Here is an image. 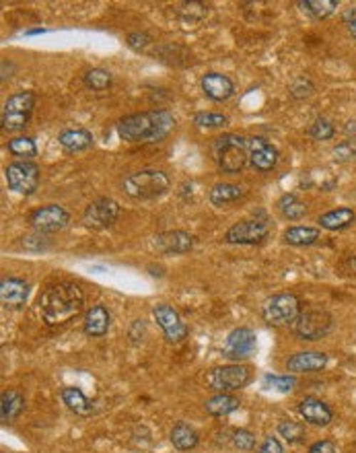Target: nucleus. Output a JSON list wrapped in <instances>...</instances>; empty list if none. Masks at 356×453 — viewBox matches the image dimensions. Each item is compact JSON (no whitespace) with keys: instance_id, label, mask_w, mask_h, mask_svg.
Here are the masks:
<instances>
[{"instance_id":"nucleus-1","label":"nucleus","mask_w":356,"mask_h":453,"mask_svg":"<svg viewBox=\"0 0 356 453\" xmlns=\"http://www.w3.org/2000/svg\"><path fill=\"white\" fill-rule=\"evenodd\" d=\"M176 128V118L167 109H151L124 116L118 122V136L130 145L161 143Z\"/></svg>"},{"instance_id":"nucleus-2","label":"nucleus","mask_w":356,"mask_h":453,"mask_svg":"<svg viewBox=\"0 0 356 453\" xmlns=\"http://www.w3.org/2000/svg\"><path fill=\"white\" fill-rule=\"evenodd\" d=\"M85 307V292L74 283H56L41 292L39 311L50 327L64 326L81 315Z\"/></svg>"},{"instance_id":"nucleus-3","label":"nucleus","mask_w":356,"mask_h":453,"mask_svg":"<svg viewBox=\"0 0 356 453\" xmlns=\"http://www.w3.org/2000/svg\"><path fill=\"white\" fill-rule=\"evenodd\" d=\"M171 188V180L165 171L159 169H143L130 173L122 181V190L132 200H155L163 196Z\"/></svg>"},{"instance_id":"nucleus-4","label":"nucleus","mask_w":356,"mask_h":453,"mask_svg":"<svg viewBox=\"0 0 356 453\" xmlns=\"http://www.w3.org/2000/svg\"><path fill=\"white\" fill-rule=\"evenodd\" d=\"M213 157L220 171L225 173H239L250 161V151H248V138L239 134H223L214 138Z\"/></svg>"},{"instance_id":"nucleus-5","label":"nucleus","mask_w":356,"mask_h":453,"mask_svg":"<svg viewBox=\"0 0 356 453\" xmlns=\"http://www.w3.org/2000/svg\"><path fill=\"white\" fill-rule=\"evenodd\" d=\"M250 381L251 369L248 365H239V362L220 365V367H214L206 373V385L218 394H229V392L243 390Z\"/></svg>"},{"instance_id":"nucleus-6","label":"nucleus","mask_w":356,"mask_h":453,"mask_svg":"<svg viewBox=\"0 0 356 453\" xmlns=\"http://www.w3.org/2000/svg\"><path fill=\"white\" fill-rule=\"evenodd\" d=\"M36 108V93L34 91H19L11 95L2 106V130L19 132L27 126L31 113Z\"/></svg>"},{"instance_id":"nucleus-7","label":"nucleus","mask_w":356,"mask_h":453,"mask_svg":"<svg viewBox=\"0 0 356 453\" xmlns=\"http://www.w3.org/2000/svg\"><path fill=\"white\" fill-rule=\"evenodd\" d=\"M301 313V301L295 292H278L270 297L262 307V320L268 326L280 327L295 324Z\"/></svg>"},{"instance_id":"nucleus-8","label":"nucleus","mask_w":356,"mask_h":453,"mask_svg":"<svg viewBox=\"0 0 356 453\" xmlns=\"http://www.w3.org/2000/svg\"><path fill=\"white\" fill-rule=\"evenodd\" d=\"M332 330V315L323 307H307L293 324V332L299 340L315 342Z\"/></svg>"},{"instance_id":"nucleus-9","label":"nucleus","mask_w":356,"mask_h":453,"mask_svg":"<svg viewBox=\"0 0 356 453\" xmlns=\"http://www.w3.org/2000/svg\"><path fill=\"white\" fill-rule=\"evenodd\" d=\"M4 178L9 190L31 196L39 185V167L34 161H15L4 169Z\"/></svg>"},{"instance_id":"nucleus-10","label":"nucleus","mask_w":356,"mask_h":453,"mask_svg":"<svg viewBox=\"0 0 356 453\" xmlns=\"http://www.w3.org/2000/svg\"><path fill=\"white\" fill-rule=\"evenodd\" d=\"M68 223H71V215L58 204L39 206L29 215V225L36 229V233H44V235L62 231Z\"/></svg>"},{"instance_id":"nucleus-11","label":"nucleus","mask_w":356,"mask_h":453,"mask_svg":"<svg viewBox=\"0 0 356 453\" xmlns=\"http://www.w3.org/2000/svg\"><path fill=\"white\" fill-rule=\"evenodd\" d=\"M270 235V227L266 220H241L235 223L233 227L227 229L225 241L231 245H258L262 241H266Z\"/></svg>"},{"instance_id":"nucleus-12","label":"nucleus","mask_w":356,"mask_h":453,"mask_svg":"<svg viewBox=\"0 0 356 453\" xmlns=\"http://www.w3.org/2000/svg\"><path fill=\"white\" fill-rule=\"evenodd\" d=\"M120 217V204L113 198H97L91 202L89 206L85 208L83 213V223L89 227V229H95V231H101V229H107L111 227L116 220Z\"/></svg>"},{"instance_id":"nucleus-13","label":"nucleus","mask_w":356,"mask_h":453,"mask_svg":"<svg viewBox=\"0 0 356 453\" xmlns=\"http://www.w3.org/2000/svg\"><path fill=\"white\" fill-rule=\"evenodd\" d=\"M153 317L157 320V324L163 330L167 342L179 345V342H183L188 338V326H185V322L181 320V315L171 305H167V303L157 305V307L153 309Z\"/></svg>"},{"instance_id":"nucleus-14","label":"nucleus","mask_w":356,"mask_h":453,"mask_svg":"<svg viewBox=\"0 0 356 453\" xmlns=\"http://www.w3.org/2000/svg\"><path fill=\"white\" fill-rule=\"evenodd\" d=\"M248 151H250V163L255 171L268 173L278 163V148L270 145L262 136H250L248 138Z\"/></svg>"},{"instance_id":"nucleus-15","label":"nucleus","mask_w":356,"mask_h":453,"mask_svg":"<svg viewBox=\"0 0 356 453\" xmlns=\"http://www.w3.org/2000/svg\"><path fill=\"white\" fill-rule=\"evenodd\" d=\"M253 350H255V332L251 327H235L227 336L225 357L229 361H243V359L251 357Z\"/></svg>"},{"instance_id":"nucleus-16","label":"nucleus","mask_w":356,"mask_h":453,"mask_svg":"<svg viewBox=\"0 0 356 453\" xmlns=\"http://www.w3.org/2000/svg\"><path fill=\"white\" fill-rule=\"evenodd\" d=\"M194 243H196V239L192 233H188V231H165V233H159V235L155 237V248H157V252L165 255H181V254H188V252H192L194 250Z\"/></svg>"},{"instance_id":"nucleus-17","label":"nucleus","mask_w":356,"mask_h":453,"mask_svg":"<svg viewBox=\"0 0 356 453\" xmlns=\"http://www.w3.org/2000/svg\"><path fill=\"white\" fill-rule=\"evenodd\" d=\"M29 297V283L17 278V276H6L0 283V301L4 309H21L27 303Z\"/></svg>"},{"instance_id":"nucleus-18","label":"nucleus","mask_w":356,"mask_h":453,"mask_svg":"<svg viewBox=\"0 0 356 453\" xmlns=\"http://www.w3.org/2000/svg\"><path fill=\"white\" fill-rule=\"evenodd\" d=\"M327 365V355L317 352V350H303L293 355L286 361V371L288 373H317L321 369H325Z\"/></svg>"},{"instance_id":"nucleus-19","label":"nucleus","mask_w":356,"mask_h":453,"mask_svg":"<svg viewBox=\"0 0 356 453\" xmlns=\"http://www.w3.org/2000/svg\"><path fill=\"white\" fill-rule=\"evenodd\" d=\"M202 91L208 99L213 101H227L235 93V85L227 74L220 73H206L200 81Z\"/></svg>"},{"instance_id":"nucleus-20","label":"nucleus","mask_w":356,"mask_h":453,"mask_svg":"<svg viewBox=\"0 0 356 453\" xmlns=\"http://www.w3.org/2000/svg\"><path fill=\"white\" fill-rule=\"evenodd\" d=\"M299 414L305 418V422L315 427H327L334 420L332 408L317 398H305L299 402Z\"/></svg>"},{"instance_id":"nucleus-21","label":"nucleus","mask_w":356,"mask_h":453,"mask_svg":"<svg viewBox=\"0 0 356 453\" xmlns=\"http://www.w3.org/2000/svg\"><path fill=\"white\" fill-rule=\"evenodd\" d=\"M109 324H111V315L107 311L106 305H93V307L85 313L83 320V330L91 338H101L109 332Z\"/></svg>"},{"instance_id":"nucleus-22","label":"nucleus","mask_w":356,"mask_h":453,"mask_svg":"<svg viewBox=\"0 0 356 453\" xmlns=\"http://www.w3.org/2000/svg\"><path fill=\"white\" fill-rule=\"evenodd\" d=\"M60 396H62V402L66 404V408L78 417H91V414L97 412V404L87 398L78 387H72V385L62 387Z\"/></svg>"},{"instance_id":"nucleus-23","label":"nucleus","mask_w":356,"mask_h":453,"mask_svg":"<svg viewBox=\"0 0 356 453\" xmlns=\"http://www.w3.org/2000/svg\"><path fill=\"white\" fill-rule=\"evenodd\" d=\"M58 143L68 153H81L93 146V134L87 128H64L58 134Z\"/></svg>"},{"instance_id":"nucleus-24","label":"nucleus","mask_w":356,"mask_h":453,"mask_svg":"<svg viewBox=\"0 0 356 453\" xmlns=\"http://www.w3.org/2000/svg\"><path fill=\"white\" fill-rule=\"evenodd\" d=\"M321 229L325 231H342V229H348L350 225L356 223V213L348 206H342V208H334L325 215H321L317 218Z\"/></svg>"},{"instance_id":"nucleus-25","label":"nucleus","mask_w":356,"mask_h":453,"mask_svg":"<svg viewBox=\"0 0 356 453\" xmlns=\"http://www.w3.org/2000/svg\"><path fill=\"white\" fill-rule=\"evenodd\" d=\"M23 410H25V398L21 396L19 390L2 392V398H0V418H2V422L15 420L17 417H21Z\"/></svg>"},{"instance_id":"nucleus-26","label":"nucleus","mask_w":356,"mask_h":453,"mask_svg":"<svg viewBox=\"0 0 356 453\" xmlns=\"http://www.w3.org/2000/svg\"><path fill=\"white\" fill-rule=\"evenodd\" d=\"M169 439H171V443H173V447L178 452H190V449H194L198 443H200V437H198L196 429L190 427L188 422H178L171 429Z\"/></svg>"},{"instance_id":"nucleus-27","label":"nucleus","mask_w":356,"mask_h":453,"mask_svg":"<svg viewBox=\"0 0 356 453\" xmlns=\"http://www.w3.org/2000/svg\"><path fill=\"white\" fill-rule=\"evenodd\" d=\"M243 196H245V190L237 183H216L208 192V200L214 206H227L233 202H239Z\"/></svg>"},{"instance_id":"nucleus-28","label":"nucleus","mask_w":356,"mask_h":453,"mask_svg":"<svg viewBox=\"0 0 356 453\" xmlns=\"http://www.w3.org/2000/svg\"><path fill=\"white\" fill-rule=\"evenodd\" d=\"M239 406H241V399L235 398L233 394H216L204 402V410L210 417H227L235 410H239Z\"/></svg>"},{"instance_id":"nucleus-29","label":"nucleus","mask_w":356,"mask_h":453,"mask_svg":"<svg viewBox=\"0 0 356 453\" xmlns=\"http://www.w3.org/2000/svg\"><path fill=\"white\" fill-rule=\"evenodd\" d=\"M320 241V229L315 227H288L285 231V243L293 248H307Z\"/></svg>"},{"instance_id":"nucleus-30","label":"nucleus","mask_w":356,"mask_h":453,"mask_svg":"<svg viewBox=\"0 0 356 453\" xmlns=\"http://www.w3.org/2000/svg\"><path fill=\"white\" fill-rule=\"evenodd\" d=\"M278 210L280 215L288 220H301L307 215V204L301 202L295 194H285L283 198L278 200Z\"/></svg>"},{"instance_id":"nucleus-31","label":"nucleus","mask_w":356,"mask_h":453,"mask_svg":"<svg viewBox=\"0 0 356 453\" xmlns=\"http://www.w3.org/2000/svg\"><path fill=\"white\" fill-rule=\"evenodd\" d=\"M178 15L183 25H200L208 15V6L204 2H183Z\"/></svg>"},{"instance_id":"nucleus-32","label":"nucleus","mask_w":356,"mask_h":453,"mask_svg":"<svg viewBox=\"0 0 356 453\" xmlns=\"http://www.w3.org/2000/svg\"><path fill=\"white\" fill-rule=\"evenodd\" d=\"M299 6L313 19H325L334 15V11L338 9V0H303L299 2Z\"/></svg>"},{"instance_id":"nucleus-33","label":"nucleus","mask_w":356,"mask_h":453,"mask_svg":"<svg viewBox=\"0 0 356 453\" xmlns=\"http://www.w3.org/2000/svg\"><path fill=\"white\" fill-rule=\"evenodd\" d=\"M6 151H9L11 155H15V157H21L23 161H29V159L37 157L36 141L29 138V136H17V138L9 141Z\"/></svg>"},{"instance_id":"nucleus-34","label":"nucleus","mask_w":356,"mask_h":453,"mask_svg":"<svg viewBox=\"0 0 356 453\" xmlns=\"http://www.w3.org/2000/svg\"><path fill=\"white\" fill-rule=\"evenodd\" d=\"M83 83H85V87L91 91H106L111 87V83H113V76L109 71L106 68H91L85 73L83 76Z\"/></svg>"},{"instance_id":"nucleus-35","label":"nucleus","mask_w":356,"mask_h":453,"mask_svg":"<svg viewBox=\"0 0 356 453\" xmlns=\"http://www.w3.org/2000/svg\"><path fill=\"white\" fill-rule=\"evenodd\" d=\"M179 54H190L188 50H183V48H179V46H173V44H165V46H159L157 48V52L155 56L159 58L161 62H165V64H169V66H185V64H190V60L188 58H179Z\"/></svg>"},{"instance_id":"nucleus-36","label":"nucleus","mask_w":356,"mask_h":453,"mask_svg":"<svg viewBox=\"0 0 356 453\" xmlns=\"http://www.w3.org/2000/svg\"><path fill=\"white\" fill-rule=\"evenodd\" d=\"M303 181L309 188H315V190H321V192H330V190L336 185V178H334L330 171H325V169L305 173Z\"/></svg>"},{"instance_id":"nucleus-37","label":"nucleus","mask_w":356,"mask_h":453,"mask_svg":"<svg viewBox=\"0 0 356 453\" xmlns=\"http://www.w3.org/2000/svg\"><path fill=\"white\" fill-rule=\"evenodd\" d=\"M278 435L285 437L288 443H301L305 439V424L299 420H283L278 424Z\"/></svg>"},{"instance_id":"nucleus-38","label":"nucleus","mask_w":356,"mask_h":453,"mask_svg":"<svg viewBox=\"0 0 356 453\" xmlns=\"http://www.w3.org/2000/svg\"><path fill=\"white\" fill-rule=\"evenodd\" d=\"M288 93H290L293 99H307L315 93V83L309 76H297V78L290 81Z\"/></svg>"},{"instance_id":"nucleus-39","label":"nucleus","mask_w":356,"mask_h":453,"mask_svg":"<svg viewBox=\"0 0 356 453\" xmlns=\"http://www.w3.org/2000/svg\"><path fill=\"white\" fill-rule=\"evenodd\" d=\"M334 134H336V128H334V124L330 120H325V118H317L309 126V136L313 141H332Z\"/></svg>"},{"instance_id":"nucleus-40","label":"nucleus","mask_w":356,"mask_h":453,"mask_svg":"<svg viewBox=\"0 0 356 453\" xmlns=\"http://www.w3.org/2000/svg\"><path fill=\"white\" fill-rule=\"evenodd\" d=\"M194 124L200 128H225L229 124L227 116L223 113H214V111H200L194 116Z\"/></svg>"},{"instance_id":"nucleus-41","label":"nucleus","mask_w":356,"mask_h":453,"mask_svg":"<svg viewBox=\"0 0 356 453\" xmlns=\"http://www.w3.org/2000/svg\"><path fill=\"white\" fill-rule=\"evenodd\" d=\"M233 445L237 447V449H241V452H251L253 447H255V435L248 431V429H237V431H233V437H231Z\"/></svg>"},{"instance_id":"nucleus-42","label":"nucleus","mask_w":356,"mask_h":453,"mask_svg":"<svg viewBox=\"0 0 356 453\" xmlns=\"http://www.w3.org/2000/svg\"><path fill=\"white\" fill-rule=\"evenodd\" d=\"M297 380L293 375H266L264 385L270 390H278V392H290L295 387Z\"/></svg>"},{"instance_id":"nucleus-43","label":"nucleus","mask_w":356,"mask_h":453,"mask_svg":"<svg viewBox=\"0 0 356 453\" xmlns=\"http://www.w3.org/2000/svg\"><path fill=\"white\" fill-rule=\"evenodd\" d=\"M334 157L336 161H350L356 157V136H350L346 141H342L336 148H334Z\"/></svg>"},{"instance_id":"nucleus-44","label":"nucleus","mask_w":356,"mask_h":453,"mask_svg":"<svg viewBox=\"0 0 356 453\" xmlns=\"http://www.w3.org/2000/svg\"><path fill=\"white\" fill-rule=\"evenodd\" d=\"M126 44L134 52H144L153 44V37L148 36L146 31H132V34H128V37H126Z\"/></svg>"},{"instance_id":"nucleus-45","label":"nucleus","mask_w":356,"mask_h":453,"mask_svg":"<svg viewBox=\"0 0 356 453\" xmlns=\"http://www.w3.org/2000/svg\"><path fill=\"white\" fill-rule=\"evenodd\" d=\"M21 243H23V248H25L27 252H46V250H50V241H48V237L44 235V233L23 237Z\"/></svg>"},{"instance_id":"nucleus-46","label":"nucleus","mask_w":356,"mask_h":453,"mask_svg":"<svg viewBox=\"0 0 356 453\" xmlns=\"http://www.w3.org/2000/svg\"><path fill=\"white\" fill-rule=\"evenodd\" d=\"M144 336H146V324H144L143 320H134L132 322V326H130V332H128V338H130V342L136 346L141 345L144 340Z\"/></svg>"},{"instance_id":"nucleus-47","label":"nucleus","mask_w":356,"mask_h":453,"mask_svg":"<svg viewBox=\"0 0 356 453\" xmlns=\"http://www.w3.org/2000/svg\"><path fill=\"white\" fill-rule=\"evenodd\" d=\"M258 453H285V447H283V443L276 437L270 435L264 439V443L260 445Z\"/></svg>"},{"instance_id":"nucleus-48","label":"nucleus","mask_w":356,"mask_h":453,"mask_svg":"<svg viewBox=\"0 0 356 453\" xmlns=\"http://www.w3.org/2000/svg\"><path fill=\"white\" fill-rule=\"evenodd\" d=\"M307 453H336V445L332 441H317L309 447Z\"/></svg>"},{"instance_id":"nucleus-49","label":"nucleus","mask_w":356,"mask_h":453,"mask_svg":"<svg viewBox=\"0 0 356 453\" xmlns=\"http://www.w3.org/2000/svg\"><path fill=\"white\" fill-rule=\"evenodd\" d=\"M342 21H344V25H346V27H348L350 23H355L356 21V6L346 9V11H344V15H342Z\"/></svg>"},{"instance_id":"nucleus-50","label":"nucleus","mask_w":356,"mask_h":453,"mask_svg":"<svg viewBox=\"0 0 356 453\" xmlns=\"http://www.w3.org/2000/svg\"><path fill=\"white\" fill-rule=\"evenodd\" d=\"M346 132H348V134H355L356 136V122H348V124H346Z\"/></svg>"},{"instance_id":"nucleus-51","label":"nucleus","mask_w":356,"mask_h":453,"mask_svg":"<svg viewBox=\"0 0 356 453\" xmlns=\"http://www.w3.org/2000/svg\"><path fill=\"white\" fill-rule=\"evenodd\" d=\"M348 31H350V36L356 37V21H355V23H350V25H348Z\"/></svg>"}]
</instances>
